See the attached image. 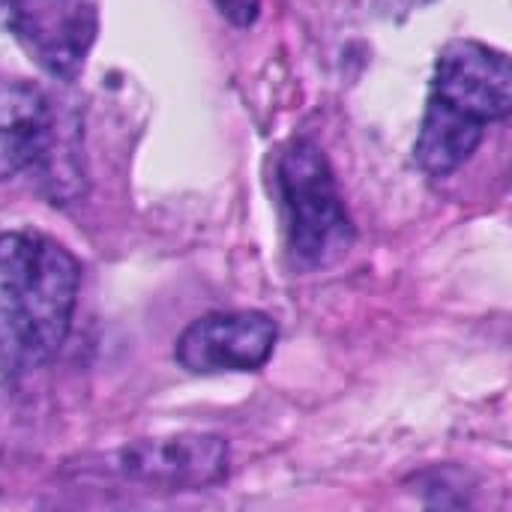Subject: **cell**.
Returning <instances> with one entry per match:
<instances>
[{
	"label": "cell",
	"mask_w": 512,
	"mask_h": 512,
	"mask_svg": "<svg viewBox=\"0 0 512 512\" xmlns=\"http://www.w3.org/2000/svg\"><path fill=\"white\" fill-rule=\"evenodd\" d=\"M81 267L39 231L0 237V372L24 378L57 357L66 342Z\"/></svg>",
	"instance_id": "1"
},
{
	"label": "cell",
	"mask_w": 512,
	"mask_h": 512,
	"mask_svg": "<svg viewBox=\"0 0 512 512\" xmlns=\"http://www.w3.org/2000/svg\"><path fill=\"white\" fill-rule=\"evenodd\" d=\"M276 183L288 246L303 267H321L354 243V225L339 195L333 168L312 141H294L282 153Z\"/></svg>",
	"instance_id": "2"
},
{
	"label": "cell",
	"mask_w": 512,
	"mask_h": 512,
	"mask_svg": "<svg viewBox=\"0 0 512 512\" xmlns=\"http://www.w3.org/2000/svg\"><path fill=\"white\" fill-rule=\"evenodd\" d=\"M429 105L486 129L512 114V57L474 42H450L435 66Z\"/></svg>",
	"instance_id": "3"
},
{
	"label": "cell",
	"mask_w": 512,
	"mask_h": 512,
	"mask_svg": "<svg viewBox=\"0 0 512 512\" xmlns=\"http://www.w3.org/2000/svg\"><path fill=\"white\" fill-rule=\"evenodd\" d=\"M27 54L57 78H75L96 39V0H0Z\"/></svg>",
	"instance_id": "4"
},
{
	"label": "cell",
	"mask_w": 512,
	"mask_h": 512,
	"mask_svg": "<svg viewBox=\"0 0 512 512\" xmlns=\"http://www.w3.org/2000/svg\"><path fill=\"white\" fill-rule=\"evenodd\" d=\"M276 336V321L261 312H216L183 330L177 360L195 375L255 372L273 357Z\"/></svg>",
	"instance_id": "5"
},
{
	"label": "cell",
	"mask_w": 512,
	"mask_h": 512,
	"mask_svg": "<svg viewBox=\"0 0 512 512\" xmlns=\"http://www.w3.org/2000/svg\"><path fill=\"white\" fill-rule=\"evenodd\" d=\"M117 468L132 480L168 486V489H201L222 480L228 468V447L222 438L192 435L126 447L117 456Z\"/></svg>",
	"instance_id": "6"
},
{
	"label": "cell",
	"mask_w": 512,
	"mask_h": 512,
	"mask_svg": "<svg viewBox=\"0 0 512 512\" xmlns=\"http://www.w3.org/2000/svg\"><path fill=\"white\" fill-rule=\"evenodd\" d=\"M54 117L42 90L0 75V180L42 159L51 147Z\"/></svg>",
	"instance_id": "7"
},
{
	"label": "cell",
	"mask_w": 512,
	"mask_h": 512,
	"mask_svg": "<svg viewBox=\"0 0 512 512\" xmlns=\"http://www.w3.org/2000/svg\"><path fill=\"white\" fill-rule=\"evenodd\" d=\"M426 512H474V507L459 483H450L447 474H435V483L426 486Z\"/></svg>",
	"instance_id": "8"
},
{
	"label": "cell",
	"mask_w": 512,
	"mask_h": 512,
	"mask_svg": "<svg viewBox=\"0 0 512 512\" xmlns=\"http://www.w3.org/2000/svg\"><path fill=\"white\" fill-rule=\"evenodd\" d=\"M213 3H216L219 12H222L231 24H237V27L255 24V18H258V12H261V0H213Z\"/></svg>",
	"instance_id": "9"
},
{
	"label": "cell",
	"mask_w": 512,
	"mask_h": 512,
	"mask_svg": "<svg viewBox=\"0 0 512 512\" xmlns=\"http://www.w3.org/2000/svg\"><path fill=\"white\" fill-rule=\"evenodd\" d=\"M429 3H435V0H378L381 12L390 15V18H396V21L408 18L414 9H423V6H429Z\"/></svg>",
	"instance_id": "10"
}]
</instances>
